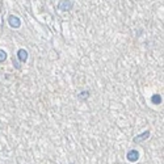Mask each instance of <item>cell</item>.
Segmentation results:
<instances>
[{"mask_svg":"<svg viewBox=\"0 0 164 164\" xmlns=\"http://www.w3.org/2000/svg\"><path fill=\"white\" fill-rule=\"evenodd\" d=\"M74 8V2L72 0H60L59 2V4H58V9L59 11H63V12H66V11H71Z\"/></svg>","mask_w":164,"mask_h":164,"instance_id":"1","label":"cell"},{"mask_svg":"<svg viewBox=\"0 0 164 164\" xmlns=\"http://www.w3.org/2000/svg\"><path fill=\"white\" fill-rule=\"evenodd\" d=\"M8 24L13 29H19L21 26V20H20V17H17L15 15H9L8 16Z\"/></svg>","mask_w":164,"mask_h":164,"instance_id":"2","label":"cell"},{"mask_svg":"<svg viewBox=\"0 0 164 164\" xmlns=\"http://www.w3.org/2000/svg\"><path fill=\"white\" fill-rule=\"evenodd\" d=\"M139 151H137V150H130L129 152L126 154V159L129 160L130 163H135L139 160Z\"/></svg>","mask_w":164,"mask_h":164,"instance_id":"3","label":"cell"},{"mask_svg":"<svg viewBox=\"0 0 164 164\" xmlns=\"http://www.w3.org/2000/svg\"><path fill=\"white\" fill-rule=\"evenodd\" d=\"M150 135H151V131L150 130H146L143 131L142 134H138L134 138V143H142V142H144V140H147L150 138Z\"/></svg>","mask_w":164,"mask_h":164,"instance_id":"4","label":"cell"},{"mask_svg":"<svg viewBox=\"0 0 164 164\" xmlns=\"http://www.w3.org/2000/svg\"><path fill=\"white\" fill-rule=\"evenodd\" d=\"M28 51L25 50V49H19L17 50V58H19L20 62H23V63H25L26 60H28Z\"/></svg>","mask_w":164,"mask_h":164,"instance_id":"5","label":"cell"},{"mask_svg":"<svg viewBox=\"0 0 164 164\" xmlns=\"http://www.w3.org/2000/svg\"><path fill=\"white\" fill-rule=\"evenodd\" d=\"M151 103L154 105H160L162 104V96L159 95V93H155L151 96Z\"/></svg>","mask_w":164,"mask_h":164,"instance_id":"6","label":"cell"},{"mask_svg":"<svg viewBox=\"0 0 164 164\" xmlns=\"http://www.w3.org/2000/svg\"><path fill=\"white\" fill-rule=\"evenodd\" d=\"M89 95H91V92L88 91V89H86V91H83V92H80V93L78 95V100H80V101L87 100L88 97H89Z\"/></svg>","mask_w":164,"mask_h":164,"instance_id":"7","label":"cell"},{"mask_svg":"<svg viewBox=\"0 0 164 164\" xmlns=\"http://www.w3.org/2000/svg\"><path fill=\"white\" fill-rule=\"evenodd\" d=\"M5 59H7V51L3 50V49H0V63H3Z\"/></svg>","mask_w":164,"mask_h":164,"instance_id":"8","label":"cell"}]
</instances>
